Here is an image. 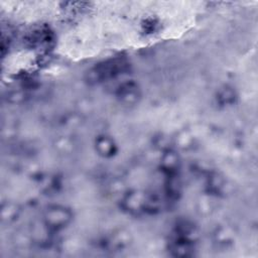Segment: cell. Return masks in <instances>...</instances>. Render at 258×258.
<instances>
[{"label":"cell","mask_w":258,"mask_h":258,"mask_svg":"<svg viewBox=\"0 0 258 258\" xmlns=\"http://www.w3.org/2000/svg\"><path fill=\"white\" fill-rule=\"evenodd\" d=\"M126 68L122 59H112L100 63L88 72V80L92 83H101L121 74Z\"/></svg>","instance_id":"cell-1"},{"label":"cell","mask_w":258,"mask_h":258,"mask_svg":"<svg viewBox=\"0 0 258 258\" xmlns=\"http://www.w3.org/2000/svg\"><path fill=\"white\" fill-rule=\"evenodd\" d=\"M71 220V214L64 208L54 207L47 211L45 215L46 224L51 228H61Z\"/></svg>","instance_id":"cell-2"}]
</instances>
